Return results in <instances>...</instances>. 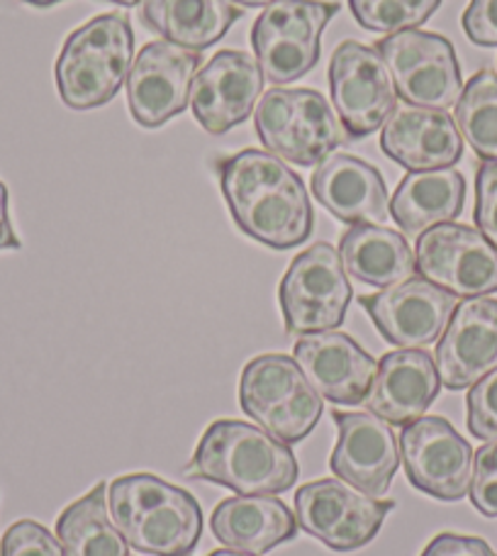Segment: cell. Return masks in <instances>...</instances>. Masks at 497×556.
Wrapping results in <instances>:
<instances>
[{"instance_id": "cell-1", "label": "cell", "mask_w": 497, "mask_h": 556, "mask_svg": "<svg viewBox=\"0 0 497 556\" xmlns=\"http://www.w3.org/2000/svg\"><path fill=\"white\" fill-rule=\"evenodd\" d=\"M220 186L237 227L271 250H293L313 235V205L303 178L266 149L222 159Z\"/></svg>"}, {"instance_id": "cell-2", "label": "cell", "mask_w": 497, "mask_h": 556, "mask_svg": "<svg viewBox=\"0 0 497 556\" xmlns=\"http://www.w3.org/2000/svg\"><path fill=\"white\" fill-rule=\"evenodd\" d=\"M107 513L129 547L152 556H191L203 534V510L186 489L154 473L107 483Z\"/></svg>"}, {"instance_id": "cell-3", "label": "cell", "mask_w": 497, "mask_h": 556, "mask_svg": "<svg viewBox=\"0 0 497 556\" xmlns=\"http://www.w3.org/2000/svg\"><path fill=\"white\" fill-rule=\"evenodd\" d=\"M193 479L211 481L237 495H278L293 489L297 462L288 444L242 420H215L203 432L191 466Z\"/></svg>"}, {"instance_id": "cell-4", "label": "cell", "mask_w": 497, "mask_h": 556, "mask_svg": "<svg viewBox=\"0 0 497 556\" xmlns=\"http://www.w3.org/2000/svg\"><path fill=\"white\" fill-rule=\"evenodd\" d=\"M135 56V33L127 15L105 13L66 37L56 59V88L74 111L111 103L127 81Z\"/></svg>"}, {"instance_id": "cell-5", "label": "cell", "mask_w": 497, "mask_h": 556, "mask_svg": "<svg viewBox=\"0 0 497 556\" xmlns=\"http://www.w3.org/2000/svg\"><path fill=\"white\" fill-rule=\"evenodd\" d=\"M254 125L266 152L295 166L322 164L346 139L332 105L313 88L268 91L258 101Z\"/></svg>"}, {"instance_id": "cell-6", "label": "cell", "mask_w": 497, "mask_h": 556, "mask_svg": "<svg viewBox=\"0 0 497 556\" xmlns=\"http://www.w3.org/2000/svg\"><path fill=\"white\" fill-rule=\"evenodd\" d=\"M240 403L252 420L283 444L303 442L324 410L322 395L285 354H262L244 366Z\"/></svg>"}, {"instance_id": "cell-7", "label": "cell", "mask_w": 497, "mask_h": 556, "mask_svg": "<svg viewBox=\"0 0 497 556\" xmlns=\"http://www.w3.org/2000/svg\"><path fill=\"white\" fill-rule=\"evenodd\" d=\"M340 13L334 0H273L256 17L252 47L264 78L281 86L303 78L320 62V37Z\"/></svg>"}, {"instance_id": "cell-8", "label": "cell", "mask_w": 497, "mask_h": 556, "mask_svg": "<svg viewBox=\"0 0 497 556\" xmlns=\"http://www.w3.org/2000/svg\"><path fill=\"white\" fill-rule=\"evenodd\" d=\"M352 295L340 252L327 242L313 244L288 266L278 291L285 330L291 334L336 330L349 311Z\"/></svg>"}, {"instance_id": "cell-9", "label": "cell", "mask_w": 497, "mask_h": 556, "mask_svg": "<svg viewBox=\"0 0 497 556\" xmlns=\"http://www.w3.org/2000/svg\"><path fill=\"white\" fill-rule=\"evenodd\" d=\"M373 49L383 56L395 91L405 103L430 111H446L459 103L463 93L461 66L446 37L405 29L381 39Z\"/></svg>"}, {"instance_id": "cell-10", "label": "cell", "mask_w": 497, "mask_h": 556, "mask_svg": "<svg viewBox=\"0 0 497 556\" xmlns=\"http://www.w3.org/2000/svg\"><path fill=\"white\" fill-rule=\"evenodd\" d=\"M393 508V501L352 491L340 479L313 481L295 493L297 525L332 552H356L371 544Z\"/></svg>"}, {"instance_id": "cell-11", "label": "cell", "mask_w": 497, "mask_h": 556, "mask_svg": "<svg viewBox=\"0 0 497 556\" xmlns=\"http://www.w3.org/2000/svg\"><path fill=\"white\" fill-rule=\"evenodd\" d=\"M330 93L344 132L369 137L391 121L397 103L393 76L373 47L346 39L330 62Z\"/></svg>"}, {"instance_id": "cell-12", "label": "cell", "mask_w": 497, "mask_h": 556, "mask_svg": "<svg viewBox=\"0 0 497 556\" xmlns=\"http://www.w3.org/2000/svg\"><path fill=\"white\" fill-rule=\"evenodd\" d=\"M400 462L417 491L436 501L456 503L469 495L473 479V450L439 415H424L403 427Z\"/></svg>"}, {"instance_id": "cell-13", "label": "cell", "mask_w": 497, "mask_h": 556, "mask_svg": "<svg viewBox=\"0 0 497 556\" xmlns=\"http://www.w3.org/2000/svg\"><path fill=\"white\" fill-rule=\"evenodd\" d=\"M417 271L424 281L456 298L497 293V250L469 225H436L415 247Z\"/></svg>"}, {"instance_id": "cell-14", "label": "cell", "mask_w": 497, "mask_h": 556, "mask_svg": "<svg viewBox=\"0 0 497 556\" xmlns=\"http://www.w3.org/2000/svg\"><path fill=\"white\" fill-rule=\"evenodd\" d=\"M201 64V52L166 39L146 45L127 76V105L135 121L154 130L181 115L191 103V86Z\"/></svg>"}, {"instance_id": "cell-15", "label": "cell", "mask_w": 497, "mask_h": 556, "mask_svg": "<svg viewBox=\"0 0 497 556\" xmlns=\"http://www.w3.org/2000/svg\"><path fill=\"white\" fill-rule=\"evenodd\" d=\"M359 303L385 342L400 350H424L439 342L459 305L456 295L424 278H407L381 293L364 295Z\"/></svg>"}, {"instance_id": "cell-16", "label": "cell", "mask_w": 497, "mask_h": 556, "mask_svg": "<svg viewBox=\"0 0 497 556\" xmlns=\"http://www.w3.org/2000/svg\"><path fill=\"white\" fill-rule=\"evenodd\" d=\"M264 91V74L252 56L237 49H222L191 86V111L205 132L225 135L248 121Z\"/></svg>"}, {"instance_id": "cell-17", "label": "cell", "mask_w": 497, "mask_h": 556, "mask_svg": "<svg viewBox=\"0 0 497 556\" xmlns=\"http://www.w3.org/2000/svg\"><path fill=\"white\" fill-rule=\"evenodd\" d=\"M334 420L340 440L330 459L332 473L371 498H383L400 466L393 427L373 413H334Z\"/></svg>"}, {"instance_id": "cell-18", "label": "cell", "mask_w": 497, "mask_h": 556, "mask_svg": "<svg viewBox=\"0 0 497 556\" xmlns=\"http://www.w3.org/2000/svg\"><path fill=\"white\" fill-rule=\"evenodd\" d=\"M442 386L463 391L497 369V301L469 298L456 305L434 354Z\"/></svg>"}, {"instance_id": "cell-19", "label": "cell", "mask_w": 497, "mask_h": 556, "mask_svg": "<svg viewBox=\"0 0 497 556\" xmlns=\"http://www.w3.org/2000/svg\"><path fill=\"white\" fill-rule=\"evenodd\" d=\"M293 354L307 383L334 405H361L378 369L373 356L342 332L303 334Z\"/></svg>"}, {"instance_id": "cell-20", "label": "cell", "mask_w": 497, "mask_h": 556, "mask_svg": "<svg viewBox=\"0 0 497 556\" xmlns=\"http://www.w3.org/2000/svg\"><path fill=\"white\" fill-rule=\"evenodd\" d=\"M442 391L436 364L424 350H397L378 362L364 405L387 425L405 427L424 417Z\"/></svg>"}, {"instance_id": "cell-21", "label": "cell", "mask_w": 497, "mask_h": 556, "mask_svg": "<svg viewBox=\"0 0 497 556\" xmlns=\"http://www.w3.org/2000/svg\"><path fill=\"white\" fill-rule=\"evenodd\" d=\"M381 149L407 172H434L461 162L463 137L446 111L405 105L385 123Z\"/></svg>"}, {"instance_id": "cell-22", "label": "cell", "mask_w": 497, "mask_h": 556, "mask_svg": "<svg viewBox=\"0 0 497 556\" xmlns=\"http://www.w3.org/2000/svg\"><path fill=\"white\" fill-rule=\"evenodd\" d=\"M313 195L346 225H381L391 215L381 172L352 154H330L310 178Z\"/></svg>"}, {"instance_id": "cell-23", "label": "cell", "mask_w": 497, "mask_h": 556, "mask_svg": "<svg viewBox=\"0 0 497 556\" xmlns=\"http://www.w3.org/2000/svg\"><path fill=\"white\" fill-rule=\"evenodd\" d=\"M211 530L227 549L266 554L295 540L297 520L273 495H237L213 510Z\"/></svg>"}, {"instance_id": "cell-24", "label": "cell", "mask_w": 497, "mask_h": 556, "mask_svg": "<svg viewBox=\"0 0 497 556\" xmlns=\"http://www.w3.org/2000/svg\"><path fill=\"white\" fill-rule=\"evenodd\" d=\"M244 15L230 0H142L139 17L166 42L203 52Z\"/></svg>"}, {"instance_id": "cell-25", "label": "cell", "mask_w": 497, "mask_h": 556, "mask_svg": "<svg viewBox=\"0 0 497 556\" xmlns=\"http://www.w3.org/2000/svg\"><path fill=\"white\" fill-rule=\"evenodd\" d=\"M466 181L456 168L407 174L391 201V217L405 235H422L463 213Z\"/></svg>"}, {"instance_id": "cell-26", "label": "cell", "mask_w": 497, "mask_h": 556, "mask_svg": "<svg viewBox=\"0 0 497 556\" xmlns=\"http://www.w3.org/2000/svg\"><path fill=\"white\" fill-rule=\"evenodd\" d=\"M340 256L352 278L373 288L397 286L417 271L405 237L381 225H352L340 240Z\"/></svg>"}, {"instance_id": "cell-27", "label": "cell", "mask_w": 497, "mask_h": 556, "mask_svg": "<svg viewBox=\"0 0 497 556\" xmlns=\"http://www.w3.org/2000/svg\"><path fill=\"white\" fill-rule=\"evenodd\" d=\"M64 556H129V544L107 513V483H98L56 520Z\"/></svg>"}, {"instance_id": "cell-28", "label": "cell", "mask_w": 497, "mask_h": 556, "mask_svg": "<svg viewBox=\"0 0 497 556\" xmlns=\"http://www.w3.org/2000/svg\"><path fill=\"white\" fill-rule=\"evenodd\" d=\"M456 127L485 162H497V74L483 68L456 103Z\"/></svg>"}, {"instance_id": "cell-29", "label": "cell", "mask_w": 497, "mask_h": 556, "mask_svg": "<svg viewBox=\"0 0 497 556\" xmlns=\"http://www.w3.org/2000/svg\"><path fill=\"white\" fill-rule=\"evenodd\" d=\"M439 5L442 0H349L356 23L385 35L424 25Z\"/></svg>"}, {"instance_id": "cell-30", "label": "cell", "mask_w": 497, "mask_h": 556, "mask_svg": "<svg viewBox=\"0 0 497 556\" xmlns=\"http://www.w3.org/2000/svg\"><path fill=\"white\" fill-rule=\"evenodd\" d=\"M469 432L475 440L495 442L497 440V369L483 376L479 383L471 386L469 399Z\"/></svg>"}, {"instance_id": "cell-31", "label": "cell", "mask_w": 497, "mask_h": 556, "mask_svg": "<svg viewBox=\"0 0 497 556\" xmlns=\"http://www.w3.org/2000/svg\"><path fill=\"white\" fill-rule=\"evenodd\" d=\"M0 556H64V552L44 525L20 520L8 528L3 544H0Z\"/></svg>"}, {"instance_id": "cell-32", "label": "cell", "mask_w": 497, "mask_h": 556, "mask_svg": "<svg viewBox=\"0 0 497 556\" xmlns=\"http://www.w3.org/2000/svg\"><path fill=\"white\" fill-rule=\"evenodd\" d=\"M469 495L475 510L485 518H497V440L475 452Z\"/></svg>"}, {"instance_id": "cell-33", "label": "cell", "mask_w": 497, "mask_h": 556, "mask_svg": "<svg viewBox=\"0 0 497 556\" xmlns=\"http://www.w3.org/2000/svg\"><path fill=\"white\" fill-rule=\"evenodd\" d=\"M475 225L497 250V162H483L475 176Z\"/></svg>"}, {"instance_id": "cell-34", "label": "cell", "mask_w": 497, "mask_h": 556, "mask_svg": "<svg viewBox=\"0 0 497 556\" xmlns=\"http://www.w3.org/2000/svg\"><path fill=\"white\" fill-rule=\"evenodd\" d=\"M461 25L473 45L497 47V0H471Z\"/></svg>"}, {"instance_id": "cell-35", "label": "cell", "mask_w": 497, "mask_h": 556, "mask_svg": "<svg viewBox=\"0 0 497 556\" xmlns=\"http://www.w3.org/2000/svg\"><path fill=\"white\" fill-rule=\"evenodd\" d=\"M420 556H497L493 547L481 538H466V534L442 532L426 544Z\"/></svg>"}, {"instance_id": "cell-36", "label": "cell", "mask_w": 497, "mask_h": 556, "mask_svg": "<svg viewBox=\"0 0 497 556\" xmlns=\"http://www.w3.org/2000/svg\"><path fill=\"white\" fill-rule=\"evenodd\" d=\"M20 250V240L8 217V188L0 181V252Z\"/></svg>"}, {"instance_id": "cell-37", "label": "cell", "mask_w": 497, "mask_h": 556, "mask_svg": "<svg viewBox=\"0 0 497 556\" xmlns=\"http://www.w3.org/2000/svg\"><path fill=\"white\" fill-rule=\"evenodd\" d=\"M230 3H240L244 8H264V5H271L273 0H230Z\"/></svg>"}, {"instance_id": "cell-38", "label": "cell", "mask_w": 497, "mask_h": 556, "mask_svg": "<svg viewBox=\"0 0 497 556\" xmlns=\"http://www.w3.org/2000/svg\"><path fill=\"white\" fill-rule=\"evenodd\" d=\"M20 3H27V5H35V8H49V5L64 3V0H20Z\"/></svg>"}, {"instance_id": "cell-39", "label": "cell", "mask_w": 497, "mask_h": 556, "mask_svg": "<svg viewBox=\"0 0 497 556\" xmlns=\"http://www.w3.org/2000/svg\"><path fill=\"white\" fill-rule=\"evenodd\" d=\"M207 556H258V554H248V552H237V549H217L211 552Z\"/></svg>"}, {"instance_id": "cell-40", "label": "cell", "mask_w": 497, "mask_h": 556, "mask_svg": "<svg viewBox=\"0 0 497 556\" xmlns=\"http://www.w3.org/2000/svg\"><path fill=\"white\" fill-rule=\"evenodd\" d=\"M107 3H117V5H137V3H142V0H107Z\"/></svg>"}]
</instances>
